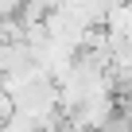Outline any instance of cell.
Instances as JSON below:
<instances>
[{"mask_svg":"<svg viewBox=\"0 0 132 132\" xmlns=\"http://www.w3.org/2000/svg\"><path fill=\"white\" fill-rule=\"evenodd\" d=\"M35 132H62V128H35Z\"/></svg>","mask_w":132,"mask_h":132,"instance_id":"1","label":"cell"}]
</instances>
